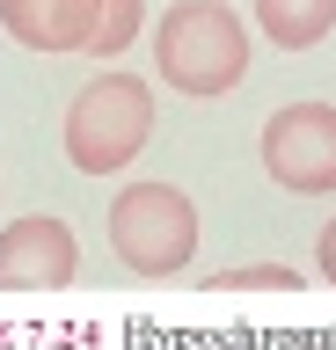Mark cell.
Segmentation results:
<instances>
[{
	"instance_id": "6",
	"label": "cell",
	"mask_w": 336,
	"mask_h": 350,
	"mask_svg": "<svg viewBox=\"0 0 336 350\" xmlns=\"http://www.w3.org/2000/svg\"><path fill=\"white\" fill-rule=\"evenodd\" d=\"M0 29L23 51H88L103 29V0H0Z\"/></svg>"
},
{
	"instance_id": "5",
	"label": "cell",
	"mask_w": 336,
	"mask_h": 350,
	"mask_svg": "<svg viewBox=\"0 0 336 350\" xmlns=\"http://www.w3.org/2000/svg\"><path fill=\"white\" fill-rule=\"evenodd\" d=\"M73 234L59 226V219H44V212H29V219H15L8 234H0V284L8 292H44V284H66L73 278Z\"/></svg>"
},
{
	"instance_id": "10",
	"label": "cell",
	"mask_w": 336,
	"mask_h": 350,
	"mask_svg": "<svg viewBox=\"0 0 336 350\" xmlns=\"http://www.w3.org/2000/svg\"><path fill=\"white\" fill-rule=\"evenodd\" d=\"M322 270L336 278V219H329V234H322Z\"/></svg>"
},
{
	"instance_id": "8",
	"label": "cell",
	"mask_w": 336,
	"mask_h": 350,
	"mask_svg": "<svg viewBox=\"0 0 336 350\" xmlns=\"http://www.w3.org/2000/svg\"><path fill=\"white\" fill-rule=\"evenodd\" d=\"M139 37V0H103V29H95V59H117V51H132Z\"/></svg>"
},
{
	"instance_id": "3",
	"label": "cell",
	"mask_w": 336,
	"mask_h": 350,
	"mask_svg": "<svg viewBox=\"0 0 336 350\" xmlns=\"http://www.w3.org/2000/svg\"><path fill=\"white\" fill-rule=\"evenodd\" d=\"M110 241L117 256L161 278V270H183L190 248H198V212H190V197L176 183H132V190L110 204Z\"/></svg>"
},
{
	"instance_id": "7",
	"label": "cell",
	"mask_w": 336,
	"mask_h": 350,
	"mask_svg": "<svg viewBox=\"0 0 336 350\" xmlns=\"http://www.w3.org/2000/svg\"><path fill=\"white\" fill-rule=\"evenodd\" d=\"M256 29L278 51H314L336 29V0H256Z\"/></svg>"
},
{
	"instance_id": "2",
	"label": "cell",
	"mask_w": 336,
	"mask_h": 350,
	"mask_svg": "<svg viewBox=\"0 0 336 350\" xmlns=\"http://www.w3.org/2000/svg\"><path fill=\"white\" fill-rule=\"evenodd\" d=\"M154 139V88L132 73H95L66 103V161L81 175H117Z\"/></svg>"
},
{
	"instance_id": "9",
	"label": "cell",
	"mask_w": 336,
	"mask_h": 350,
	"mask_svg": "<svg viewBox=\"0 0 336 350\" xmlns=\"http://www.w3.org/2000/svg\"><path fill=\"white\" fill-rule=\"evenodd\" d=\"M292 270H227L220 284H212V292H292Z\"/></svg>"
},
{
	"instance_id": "1",
	"label": "cell",
	"mask_w": 336,
	"mask_h": 350,
	"mask_svg": "<svg viewBox=\"0 0 336 350\" xmlns=\"http://www.w3.org/2000/svg\"><path fill=\"white\" fill-rule=\"evenodd\" d=\"M154 59L168 88L205 103V95H227L248 73V29L227 0H176L154 29Z\"/></svg>"
},
{
	"instance_id": "4",
	"label": "cell",
	"mask_w": 336,
	"mask_h": 350,
	"mask_svg": "<svg viewBox=\"0 0 336 350\" xmlns=\"http://www.w3.org/2000/svg\"><path fill=\"white\" fill-rule=\"evenodd\" d=\"M263 168L278 190H336V103H285L263 124Z\"/></svg>"
}]
</instances>
